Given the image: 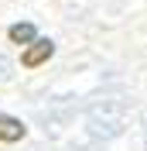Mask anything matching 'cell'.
Instances as JSON below:
<instances>
[{
  "instance_id": "obj_2",
  "label": "cell",
  "mask_w": 147,
  "mask_h": 151,
  "mask_svg": "<svg viewBox=\"0 0 147 151\" xmlns=\"http://www.w3.org/2000/svg\"><path fill=\"white\" fill-rule=\"evenodd\" d=\"M24 134H28V127H24L17 117H10V113H0V141H4V144L21 141Z\"/></svg>"
},
{
  "instance_id": "obj_1",
  "label": "cell",
  "mask_w": 147,
  "mask_h": 151,
  "mask_svg": "<svg viewBox=\"0 0 147 151\" xmlns=\"http://www.w3.org/2000/svg\"><path fill=\"white\" fill-rule=\"evenodd\" d=\"M51 55H55V45L41 38V41H34L31 48H24V55H21V62H24V69H38V65H45V62H48Z\"/></svg>"
},
{
  "instance_id": "obj_3",
  "label": "cell",
  "mask_w": 147,
  "mask_h": 151,
  "mask_svg": "<svg viewBox=\"0 0 147 151\" xmlns=\"http://www.w3.org/2000/svg\"><path fill=\"white\" fill-rule=\"evenodd\" d=\"M7 38L14 45H34V24H10Z\"/></svg>"
}]
</instances>
